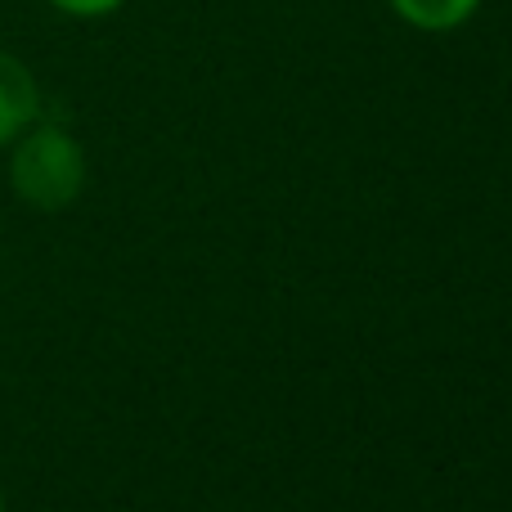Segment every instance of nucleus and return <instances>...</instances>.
Returning <instances> with one entry per match:
<instances>
[{"instance_id": "1", "label": "nucleus", "mask_w": 512, "mask_h": 512, "mask_svg": "<svg viewBox=\"0 0 512 512\" xmlns=\"http://www.w3.org/2000/svg\"><path fill=\"white\" fill-rule=\"evenodd\" d=\"M9 185L36 212H63L86 189V149L63 126H27L14 140Z\"/></svg>"}, {"instance_id": "2", "label": "nucleus", "mask_w": 512, "mask_h": 512, "mask_svg": "<svg viewBox=\"0 0 512 512\" xmlns=\"http://www.w3.org/2000/svg\"><path fill=\"white\" fill-rule=\"evenodd\" d=\"M41 117V86L18 54L0 50V149L14 144Z\"/></svg>"}, {"instance_id": "3", "label": "nucleus", "mask_w": 512, "mask_h": 512, "mask_svg": "<svg viewBox=\"0 0 512 512\" xmlns=\"http://www.w3.org/2000/svg\"><path fill=\"white\" fill-rule=\"evenodd\" d=\"M387 5L405 27L441 36V32H459L463 23H472V14H477L486 0H387Z\"/></svg>"}, {"instance_id": "4", "label": "nucleus", "mask_w": 512, "mask_h": 512, "mask_svg": "<svg viewBox=\"0 0 512 512\" xmlns=\"http://www.w3.org/2000/svg\"><path fill=\"white\" fill-rule=\"evenodd\" d=\"M45 5L68 18H108V14H117L126 0H45Z\"/></svg>"}, {"instance_id": "5", "label": "nucleus", "mask_w": 512, "mask_h": 512, "mask_svg": "<svg viewBox=\"0 0 512 512\" xmlns=\"http://www.w3.org/2000/svg\"><path fill=\"white\" fill-rule=\"evenodd\" d=\"M0 512H5V499H0Z\"/></svg>"}]
</instances>
